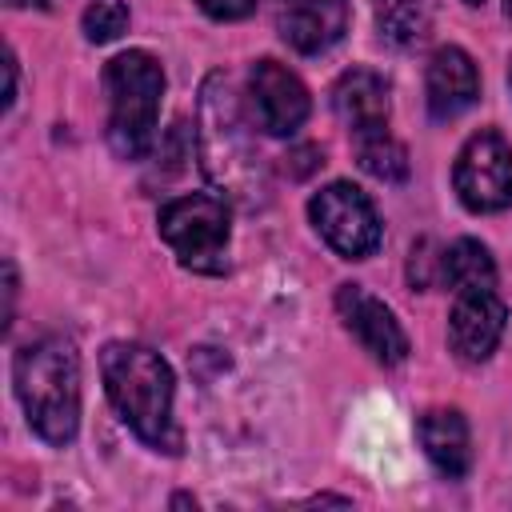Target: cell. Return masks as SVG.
<instances>
[{
	"instance_id": "7402d4cb",
	"label": "cell",
	"mask_w": 512,
	"mask_h": 512,
	"mask_svg": "<svg viewBox=\"0 0 512 512\" xmlns=\"http://www.w3.org/2000/svg\"><path fill=\"white\" fill-rule=\"evenodd\" d=\"M4 72H8V88H4V108L16 100V60H12V52L4 56Z\"/></svg>"
},
{
	"instance_id": "603a6c76",
	"label": "cell",
	"mask_w": 512,
	"mask_h": 512,
	"mask_svg": "<svg viewBox=\"0 0 512 512\" xmlns=\"http://www.w3.org/2000/svg\"><path fill=\"white\" fill-rule=\"evenodd\" d=\"M504 16H508V20H512V0H504Z\"/></svg>"
},
{
	"instance_id": "8992f818",
	"label": "cell",
	"mask_w": 512,
	"mask_h": 512,
	"mask_svg": "<svg viewBox=\"0 0 512 512\" xmlns=\"http://www.w3.org/2000/svg\"><path fill=\"white\" fill-rule=\"evenodd\" d=\"M308 216H312L316 232L328 240V248H336L348 260H364L380 244L376 208H372V200L356 184L336 180V184L320 188L312 196V204H308Z\"/></svg>"
},
{
	"instance_id": "d4e9b609",
	"label": "cell",
	"mask_w": 512,
	"mask_h": 512,
	"mask_svg": "<svg viewBox=\"0 0 512 512\" xmlns=\"http://www.w3.org/2000/svg\"><path fill=\"white\" fill-rule=\"evenodd\" d=\"M8 4H24V0H8Z\"/></svg>"
},
{
	"instance_id": "7a4b0ae2",
	"label": "cell",
	"mask_w": 512,
	"mask_h": 512,
	"mask_svg": "<svg viewBox=\"0 0 512 512\" xmlns=\"http://www.w3.org/2000/svg\"><path fill=\"white\" fill-rule=\"evenodd\" d=\"M100 376L112 408L144 444L180 452V432L172 424V368L160 352L116 340L100 352Z\"/></svg>"
},
{
	"instance_id": "52a82bcc",
	"label": "cell",
	"mask_w": 512,
	"mask_h": 512,
	"mask_svg": "<svg viewBox=\"0 0 512 512\" xmlns=\"http://www.w3.org/2000/svg\"><path fill=\"white\" fill-rule=\"evenodd\" d=\"M456 196L472 212H500L512 204V148L504 144L500 132L484 128L468 136V144L456 156L452 168Z\"/></svg>"
},
{
	"instance_id": "2e32d148",
	"label": "cell",
	"mask_w": 512,
	"mask_h": 512,
	"mask_svg": "<svg viewBox=\"0 0 512 512\" xmlns=\"http://www.w3.org/2000/svg\"><path fill=\"white\" fill-rule=\"evenodd\" d=\"M352 144H356V160L368 176H376L384 184H396V180L408 176V152H404L400 140H392L388 128L360 132V136H352Z\"/></svg>"
},
{
	"instance_id": "277c9868",
	"label": "cell",
	"mask_w": 512,
	"mask_h": 512,
	"mask_svg": "<svg viewBox=\"0 0 512 512\" xmlns=\"http://www.w3.org/2000/svg\"><path fill=\"white\" fill-rule=\"evenodd\" d=\"M104 88H108V144L120 160H140L152 148L156 136V116H160V96H164V72L160 64L132 48L108 60L104 68Z\"/></svg>"
},
{
	"instance_id": "3957f363",
	"label": "cell",
	"mask_w": 512,
	"mask_h": 512,
	"mask_svg": "<svg viewBox=\"0 0 512 512\" xmlns=\"http://www.w3.org/2000/svg\"><path fill=\"white\" fill-rule=\"evenodd\" d=\"M16 396L32 432L48 444H68L80 424V356L68 340L44 336L16 352Z\"/></svg>"
},
{
	"instance_id": "30bf717a",
	"label": "cell",
	"mask_w": 512,
	"mask_h": 512,
	"mask_svg": "<svg viewBox=\"0 0 512 512\" xmlns=\"http://www.w3.org/2000/svg\"><path fill=\"white\" fill-rule=\"evenodd\" d=\"M504 320L508 308L492 288H476V292H456L452 316H448V344L464 364H480L496 352L500 336H504Z\"/></svg>"
},
{
	"instance_id": "6da1fadb",
	"label": "cell",
	"mask_w": 512,
	"mask_h": 512,
	"mask_svg": "<svg viewBox=\"0 0 512 512\" xmlns=\"http://www.w3.org/2000/svg\"><path fill=\"white\" fill-rule=\"evenodd\" d=\"M200 168L204 176L236 204L256 208L268 200V168L256 152L252 124L236 100V88L224 72H212L200 88Z\"/></svg>"
},
{
	"instance_id": "d6986e66",
	"label": "cell",
	"mask_w": 512,
	"mask_h": 512,
	"mask_svg": "<svg viewBox=\"0 0 512 512\" xmlns=\"http://www.w3.org/2000/svg\"><path fill=\"white\" fill-rule=\"evenodd\" d=\"M408 280H412V288H432L436 280H444V252L436 256L432 240H416V244H412Z\"/></svg>"
},
{
	"instance_id": "cb8c5ba5",
	"label": "cell",
	"mask_w": 512,
	"mask_h": 512,
	"mask_svg": "<svg viewBox=\"0 0 512 512\" xmlns=\"http://www.w3.org/2000/svg\"><path fill=\"white\" fill-rule=\"evenodd\" d=\"M464 4H472V8H476V4H484V0H464Z\"/></svg>"
},
{
	"instance_id": "7c38bea8",
	"label": "cell",
	"mask_w": 512,
	"mask_h": 512,
	"mask_svg": "<svg viewBox=\"0 0 512 512\" xmlns=\"http://www.w3.org/2000/svg\"><path fill=\"white\" fill-rule=\"evenodd\" d=\"M480 96V72L472 56L456 44L440 48L428 64V112L436 120H452L464 108H472Z\"/></svg>"
},
{
	"instance_id": "484cf974",
	"label": "cell",
	"mask_w": 512,
	"mask_h": 512,
	"mask_svg": "<svg viewBox=\"0 0 512 512\" xmlns=\"http://www.w3.org/2000/svg\"><path fill=\"white\" fill-rule=\"evenodd\" d=\"M508 88H512V72H508Z\"/></svg>"
},
{
	"instance_id": "5b68a950",
	"label": "cell",
	"mask_w": 512,
	"mask_h": 512,
	"mask_svg": "<svg viewBox=\"0 0 512 512\" xmlns=\"http://www.w3.org/2000/svg\"><path fill=\"white\" fill-rule=\"evenodd\" d=\"M160 236L184 268L216 276V272H224L228 208H224V200L204 196V192L168 200L160 208Z\"/></svg>"
},
{
	"instance_id": "ffe728a7",
	"label": "cell",
	"mask_w": 512,
	"mask_h": 512,
	"mask_svg": "<svg viewBox=\"0 0 512 512\" xmlns=\"http://www.w3.org/2000/svg\"><path fill=\"white\" fill-rule=\"evenodd\" d=\"M284 160H288V176L304 180V176H312V172L324 164V152H320V148H312V144H300V148H292Z\"/></svg>"
},
{
	"instance_id": "4fadbf2b",
	"label": "cell",
	"mask_w": 512,
	"mask_h": 512,
	"mask_svg": "<svg viewBox=\"0 0 512 512\" xmlns=\"http://www.w3.org/2000/svg\"><path fill=\"white\" fill-rule=\"evenodd\" d=\"M332 108L352 136L388 128V84L372 68H348L332 88Z\"/></svg>"
},
{
	"instance_id": "9a60e30c",
	"label": "cell",
	"mask_w": 512,
	"mask_h": 512,
	"mask_svg": "<svg viewBox=\"0 0 512 512\" xmlns=\"http://www.w3.org/2000/svg\"><path fill=\"white\" fill-rule=\"evenodd\" d=\"M444 280L456 292H476L496 284V264L480 240H456L444 248Z\"/></svg>"
},
{
	"instance_id": "ac0fdd59",
	"label": "cell",
	"mask_w": 512,
	"mask_h": 512,
	"mask_svg": "<svg viewBox=\"0 0 512 512\" xmlns=\"http://www.w3.org/2000/svg\"><path fill=\"white\" fill-rule=\"evenodd\" d=\"M124 28H128V8H124V0H92V4L84 8V36H88L92 44H108V40H116Z\"/></svg>"
},
{
	"instance_id": "9c48e42d",
	"label": "cell",
	"mask_w": 512,
	"mask_h": 512,
	"mask_svg": "<svg viewBox=\"0 0 512 512\" xmlns=\"http://www.w3.org/2000/svg\"><path fill=\"white\" fill-rule=\"evenodd\" d=\"M336 312L344 320V328L360 340V348L380 360V364H400L408 356V336L400 328V320L392 316V308L384 300H376L372 292H364L360 284H344L336 292Z\"/></svg>"
},
{
	"instance_id": "44dd1931",
	"label": "cell",
	"mask_w": 512,
	"mask_h": 512,
	"mask_svg": "<svg viewBox=\"0 0 512 512\" xmlns=\"http://www.w3.org/2000/svg\"><path fill=\"white\" fill-rule=\"evenodd\" d=\"M212 20H240L256 8V0H196Z\"/></svg>"
},
{
	"instance_id": "5bb4252c",
	"label": "cell",
	"mask_w": 512,
	"mask_h": 512,
	"mask_svg": "<svg viewBox=\"0 0 512 512\" xmlns=\"http://www.w3.org/2000/svg\"><path fill=\"white\" fill-rule=\"evenodd\" d=\"M420 444L424 456L448 476L460 480L472 468V440H468V420L456 408H428L420 416Z\"/></svg>"
},
{
	"instance_id": "e0dca14e",
	"label": "cell",
	"mask_w": 512,
	"mask_h": 512,
	"mask_svg": "<svg viewBox=\"0 0 512 512\" xmlns=\"http://www.w3.org/2000/svg\"><path fill=\"white\" fill-rule=\"evenodd\" d=\"M380 36L396 48L420 44L428 36V4L424 0H388L380 8Z\"/></svg>"
},
{
	"instance_id": "8fae6325",
	"label": "cell",
	"mask_w": 512,
	"mask_h": 512,
	"mask_svg": "<svg viewBox=\"0 0 512 512\" xmlns=\"http://www.w3.org/2000/svg\"><path fill=\"white\" fill-rule=\"evenodd\" d=\"M276 28L296 52H324L348 28V0H276Z\"/></svg>"
},
{
	"instance_id": "ba28073f",
	"label": "cell",
	"mask_w": 512,
	"mask_h": 512,
	"mask_svg": "<svg viewBox=\"0 0 512 512\" xmlns=\"http://www.w3.org/2000/svg\"><path fill=\"white\" fill-rule=\"evenodd\" d=\"M248 96H252V116L268 136H288L308 120V88L300 84L296 72H288L276 60H256L248 72Z\"/></svg>"
}]
</instances>
